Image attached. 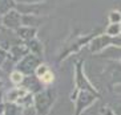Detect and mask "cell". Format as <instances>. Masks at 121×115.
Segmentation results:
<instances>
[{
    "label": "cell",
    "mask_w": 121,
    "mask_h": 115,
    "mask_svg": "<svg viewBox=\"0 0 121 115\" xmlns=\"http://www.w3.org/2000/svg\"><path fill=\"white\" fill-rule=\"evenodd\" d=\"M23 79H24V74L22 71H19L17 69H13L9 71V81L13 86H20Z\"/></svg>",
    "instance_id": "9a60e30c"
},
{
    "label": "cell",
    "mask_w": 121,
    "mask_h": 115,
    "mask_svg": "<svg viewBox=\"0 0 121 115\" xmlns=\"http://www.w3.org/2000/svg\"><path fill=\"white\" fill-rule=\"evenodd\" d=\"M76 90H89V91H93V93H97L92 87V85L89 83L88 78L84 74L81 62H78L76 65Z\"/></svg>",
    "instance_id": "5b68a950"
},
{
    "label": "cell",
    "mask_w": 121,
    "mask_h": 115,
    "mask_svg": "<svg viewBox=\"0 0 121 115\" xmlns=\"http://www.w3.org/2000/svg\"><path fill=\"white\" fill-rule=\"evenodd\" d=\"M56 91L52 89H41L33 94V106L37 114H48L56 102Z\"/></svg>",
    "instance_id": "6da1fadb"
},
{
    "label": "cell",
    "mask_w": 121,
    "mask_h": 115,
    "mask_svg": "<svg viewBox=\"0 0 121 115\" xmlns=\"http://www.w3.org/2000/svg\"><path fill=\"white\" fill-rule=\"evenodd\" d=\"M25 91H28V90H25L24 87H22V86L11 87L9 90H7L3 94V101L4 102H16L17 101V98L20 97V95L24 94Z\"/></svg>",
    "instance_id": "30bf717a"
},
{
    "label": "cell",
    "mask_w": 121,
    "mask_h": 115,
    "mask_svg": "<svg viewBox=\"0 0 121 115\" xmlns=\"http://www.w3.org/2000/svg\"><path fill=\"white\" fill-rule=\"evenodd\" d=\"M5 115H22L23 114V107L17 105L16 102H5Z\"/></svg>",
    "instance_id": "5bb4252c"
},
{
    "label": "cell",
    "mask_w": 121,
    "mask_h": 115,
    "mask_svg": "<svg viewBox=\"0 0 121 115\" xmlns=\"http://www.w3.org/2000/svg\"><path fill=\"white\" fill-rule=\"evenodd\" d=\"M15 33H16V37L20 38L23 42H27L31 38L36 37V35H37V28H35V27H28V25H22L20 28H17L15 31Z\"/></svg>",
    "instance_id": "9c48e42d"
},
{
    "label": "cell",
    "mask_w": 121,
    "mask_h": 115,
    "mask_svg": "<svg viewBox=\"0 0 121 115\" xmlns=\"http://www.w3.org/2000/svg\"><path fill=\"white\" fill-rule=\"evenodd\" d=\"M16 103H17V105H20L23 108L31 107V106H33V94L31 93V91H25L24 94L20 95V97L17 98Z\"/></svg>",
    "instance_id": "4fadbf2b"
},
{
    "label": "cell",
    "mask_w": 121,
    "mask_h": 115,
    "mask_svg": "<svg viewBox=\"0 0 121 115\" xmlns=\"http://www.w3.org/2000/svg\"><path fill=\"white\" fill-rule=\"evenodd\" d=\"M47 70H49V66H48L47 63H44V62H40L39 65H37V67H36V70H35V74L37 77H40L41 74L45 73Z\"/></svg>",
    "instance_id": "d6986e66"
},
{
    "label": "cell",
    "mask_w": 121,
    "mask_h": 115,
    "mask_svg": "<svg viewBox=\"0 0 121 115\" xmlns=\"http://www.w3.org/2000/svg\"><path fill=\"white\" fill-rule=\"evenodd\" d=\"M109 23H120L121 24V11H110L109 12Z\"/></svg>",
    "instance_id": "ac0fdd59"
},
{
    "label": "cell",
    "mask_w": 121,
    "mask_h": 115,
    "mask_svg": "<svg viewBox=\"0 0 121 115\" xmlns=\"http://www.w3.org/2000/svg\"><path fill=\"white\" fill-rule=\"evenodd\" d=\"M22 23H23V25H28V27H35V28H37L41 24V20L35 13H22Z\"/></svg>",
    "instance_id": "7c38bea8"
},
{
    "label": "cell",
    "mask_w": 121,
    "mask_h": 115,
    "mask_svg": "<svg viewBox=\"0 0 121 115\" xmlns=\"http://www.w3.org/2000/svg\"><path fill=\"white\" fill-rule=\"evenodd\" d=\"M121 33V24L120 23H110L108 25V28L105 29V35L113 37V36H118Z\"/></svg>",
    "instance_id": "e0dca14e"
},
{
    "label": "cell",
    "mask_w": 121,
    "mask_h": 115,
    "mask_svg": "<svg viewBox=\"0 0 121 115\" xmlns=\"http://www.w3.org/2000/svg\"><path fill=\"white\" fill-rule=\"evenodd\" d=\"M15 3H22V4H40L44 3L47 0H13Z\"/></svg>",
    "instance_id": "44dd1931"
},
{
    "label": "cell",
    "mask_w": 121,
    "mask_h": 115,
    "mask_svg": "<svg viewBox=\"0 0 121 115\" xmlns=\"http://www.w3.org/2000/svg\"><path fill=\"white\" fill-rule=\"evenodd\" d=\"M27 53H29V50H28V46H27L25 42H22V44H12L9 46V49H8V58L11 59L12 62L16 63Z\"/></svg>",
    "instance_id": "52a82bcc"
},
{
    "label": "cell",
    "mask_w": 121,
    "mask_h": 115,
    "mask_svg": "<svg viewBox=\"0 0 121 115\" xmlns=\"http://www.w3.org/2000/svg\"><path fill=\"white\" fill-rule=\"evenodd\" d=\"M110 45H112V37L108 35H103L93 38L92 42L89 44V50L92 53H100Z\"/></svg>",
    "instance_id": "8992f818"
},
{
    "label": "cell",
    "mask_w": 121,
    "mask_h": 115,
    "mask_svg": "<svg viewBox=\"0 0 121 115\" xmlns=\"http://www.w3.org/2000/svg\"><path fill=\"white\" fill-rule=\"evenodd\" d=\"M3 29V23H1V13H0V31Z\"/></svg>",
    "instance_id": "603a6c76"
},
{
    "label": "cell",
    "mask_w": 121,
    "mask_h": 115,
    "mask_svg": "<svg viewBox=\"0 0 121 115\" xmlns=\"http://www.w3.org/2000/svg\"><path fill=\"white\" fill-rule=\"evenodd\" d=\"M7 58H8V50L0 46V67L4 65V62L7 61Z\"/></svg>",
    "instance_id": "ffe728a7"
},
{
    "label": "cell",
    "mask_w": 121,
    "mask_h": 115,
    "mask_svg": "<svg viewBox=\"0 0 121 115\" xmlns=\"http://www.w3.org/2000/svg\"><path fill=\"white\" fill-rule=\"evenodd\" d=\"M97 98V93L89 90H78L76 98L73 99L76 103V114H81L85 108H88L89 106L92 105L93 102L96 101Z\"/></svg>",
    "instance_id": "277c9868"
},
{
    "label": "cell",
    "mask_w": 121,
    "mask_h": 115,
    "mask_svg": "<svg viewBox=\"0 0 121 115\" xmlns=\"http://www.w3.org/2000/svg\"><path fill=\"white\" fill-rule=\"evenodd\" d=\"M120 57H121V54H120Z\"/></svg>",
    "instance_id": "cb8c5ba5"
},
{
    "label": "cell",
    "mask_w": 121,
    "mask_h": 115,
    "mask_svg": "<svg viewBox=\"0 0 121 115\" xmlns=\"http://www.w3.org/2000/svg\"><path fill=\"white\" fill-rule=\"evenodd\" d=\"M1 23H3V28L15 32L17 28H20L23 25L22 12L19 9H16V8L8 9L7 12H4V13L1 15Z\"/></svg>",
    "instance_id": "3957f363"
},
{
    "label": "cell",
    "mask_w": 121,
    "mask_h": 115,
    "mask_svg": "<svg viewBox=\"0 0 121 115\" xmlns=\"http://www.w3.org/2000/svg\"><path fill=\"white\" fill-rule=\"evenodd\" d=\"M40 62H41V57L36 56L33 53H27L23 58H20L17 62L15 63V69L22 71L24 75L35 74V70Z\"/></svg>",
    "instance_id": "7a4b0ae2"
},
{
    "label": "cell",
    "mask_w": 121,
    "mask_h": 115,
    "mask_svg": "<svg viewBox=\"0 0 121 115\" xmlns=\"http://www.w3.org/2000/svg\"><path fill=\"white\" fill-rule=\"evenodd\" d=\"M40 82H41V85L43 86H49V85H52L55 82V74L52 70H47L44 74H41V75L39 77Z\"/></svg>",
    "instance_id": "2e32d148"
},
{
    "label": "cell",
    "mask_w": 121,
    "mask_h": 115,
    "mask_svg": "<svg viewBox=\"0 0 121 115\" xmlns=\"http://www.w3.org/2000/svg\"><path fill=\"white\" fill-rule=\"evenodd\" d=\"M3 94H4V81L0 78V101H3Z\"/></svg>",
    "instance_id": "7402d4cb"
},
{
    "label": "cell",
    "mask_w": 121,
    "mask_h": 115,
    "mask_svg": "<svg viewBox=\"0 0 121 115\" xmlns=\"http://www.w3.org/2000/svg\"><path fill=\"white\" fill-rule=\"evenodd\" d=\"M20 86L24 87L25 90L31 91L32 94H35V93H37V91H40L41 89H43V85H41L39 77L36 75V74H28V75H24V79H23V82H22Z\"/></svg>",
    "instance_id": "ba28073f"
},
{
    "label": "cell",
    "mask_w": 121,
    "mask_h": 115,
    "mask_svg": "<svg viewBox=\"0 0 121 115\" xmlns=\"http://www.w3.org/2000/svg\"><path fill=\"white\" fill-rule=\"evenodd\" d=\"M25 44H27V46H28L29 53H33V54H36V56H39V57L43 58L44 46H43V44H41V41H39L36 37H33V38H31L29 41H27Z\"/></svg>",
    "instance_id": "8fae6325"
}]
</instances>
